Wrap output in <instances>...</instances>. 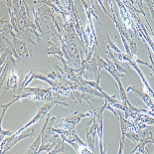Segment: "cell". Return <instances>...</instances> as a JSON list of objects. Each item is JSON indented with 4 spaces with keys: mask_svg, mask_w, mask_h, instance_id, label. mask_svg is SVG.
<instances>
[{
    "mask_svg": "<svg viewBox=\"0 0 154 154\" xmlns=\"http://www.w3.org/2000/svg\"><path fill=\"white\" fill-rule=\"evenodd\" d=\"M60 151H65V149H64V143L62 142L60 144H58V145H56L55 146V148L53 151H49V154H57L58 152H60Z\"/></svg>",
    "mask_w": 154,
    "mask_h": 154,
    "instance_id": "cell-1",
    "label": "cell"
},
{
    "mask_svg": "<svg viewBox=\"0 0 154 154\" xmlns=\"http://www.w3.org/2000/svg\"><path fill=\"white\" fill-rule=\"evenodd\" d=\"M148 142H152V143H154V139H150V140H148Z\"/></svg>",
    "mask_w": 154,
    "mask_h": 154,
    "instance_id": "cell-2",
    "label": "cell"
}]
</instances>
